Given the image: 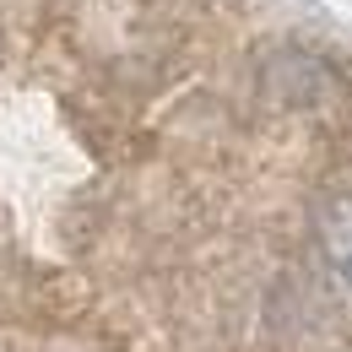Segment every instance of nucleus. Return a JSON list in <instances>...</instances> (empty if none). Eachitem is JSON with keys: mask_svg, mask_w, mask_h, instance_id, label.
Here are the masks:
<instances>
[{"mask_svg": "<svg viewBox=\"0 0 352 352\" xmlns=\"http://www.w3.org/2000/svg\"><path fill=\"white\" fill-rule=\"evenodd\" d=\"M342 271H347V282H352V261H347V265H342Z\"/></svg>", "mask_w": 352, "mask_h": 352, "instance_id": "obj_3", "label": "nucleus"}, {"mask_svg": "<svg viewBox=\"0 0 352 352\" xmlns=\"http://www.w3.org/2000/svg\"><path fill=\"white\" fill-rule=\"evenodd\" d=\"M331 92V71L320 54L304 49H276L261 65V103L265 109H314Z\"/></svg>", "mask_w": 352, "mask_h": 352, "instance_id": "obj_1", "label": "nucleus"}, {"mask_svg": "<svg viewBox=\"0 0 352 352\" xmlns=\"http://www.w3.org/2000/svg\"><path fill=\"white\" fill-rule=\"evenodd\" d=\"M314 239H320L325 261H352V190H331L314 201Z\"/></svg>", "mask_w": 352, "mask_h": 352, "instance_id": "obj_2", "label": "nucleus"}]
</instances>
